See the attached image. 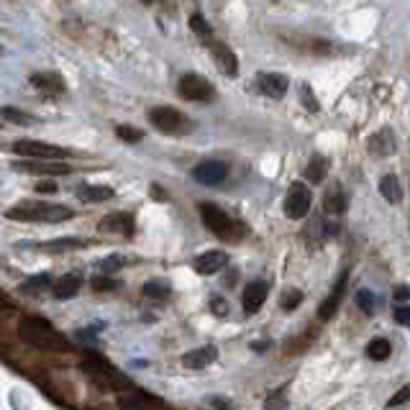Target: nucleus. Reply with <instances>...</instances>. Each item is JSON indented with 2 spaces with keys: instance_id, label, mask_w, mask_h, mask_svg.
I'll list each match as a JSON object with an SVG mask.
<instances>
[{
  "instance_id": "f704fd0d",
  "label": "nucleus",
  "mask_w": 410,
  "mask_h": 410,
  "mask_svg": "<svg viewBox=\"0 0 410 410\" xmlns=\"http://www.w3.org/2000/svg\"><path fill=\"white\" fill-rule=\"evenodd\" d=\"M118 408L121 410H144V402L139 400V395H134V398L121 395V398H118Z\"/></svg>"
},
{
  "instance_id": "7ed1b4c3",
  "label": "nucleus",
  "mask_w": 410,
  "mask_h": 410,
  "mask_svg": "<svg viewBox=\"0 0 410 410\" xmlns=\"http://www.w3.org/2000/svg\"><path fill=\"white\" fill-rule=\"evenodd\" d=\"M198 210H200V218H203V223H205V228H208L213 236L223 239V241L236 244L249 234L241 221L231 218L223 208H218L216 203H200Z\"/></svg>"
},
{
  "instance_id": "0eeeda50",
  "label": "nucleus",
  "mask_w": 410,
  "mask_h": 410,
  "mask_svg": "<svg viewBox=\"0 0 410 410\" xmlns=\"http://www.w3.org/2000/svg\"><path fill=\"white\" fill-rule=\"evenodd\" d=\"M310 205H313V193L308 190V185L302 182L290 185V190L285 195V216L293 218V221H300V218L308 216Z\"/></svg>"
},
{
  "instance_id": "f8f14e48",
  "label": "nucleus",
  "mask_w": 410,
  "mask_h": 410,
  "mask_svg": "<svg viewBox=\"0 0 410 410\" xmlns=\"http://www.w3.org/2000/svg\"><path fill=\"white\" fill-rule=\"evenodd\" d=\"M210 51H213V59H216L218 69H221L223 75H228V77H236V72H239V59H236L234 51L228 49L226 44H221V42L210 44Z\"/></svg>"
},
{
  "instance_id": "20e7f679",
  "label": "nucleus",
  "mask_w": 410,
  "mask_h": 410,
  "mask_svg": "<svg viewBox=\"0 0 410 410\" xmlns=\"http://www.w3.org/2000/svg\"><path fill=\"white\" fill-rule=\"evenodd\" d=\"M149 123L160 131V134L167 136H182L193 131V121L180 113L177 108H169V105H157V108L149 110Z\"/></svg>"
},
{
  "instance_id": "4c0bfd02",
  "label": "nucleus",
  "mask_w": 410,
  "mask_h": 410,
  "mask_svg": "<svg viewBox=\"0 0 410 410\" xmlns=\"http://www.w3.org/2000/svg\"><path fill=\"white\" fill-rule=\"evenodd\" d=\"M85 241L80 239H62V241H51L49 249H77V246H83Z\"/></svg>"
},
{
  "instance_id": "ea45409f",
  "label": "nucleus",
  "mask_w": 410,
  "mask_h": 410,
  "mask_svg": "<svg viewBox=\"0 0 410 410\" xmlns=\"http://www.w3.org/2000/svg\"><path fill=\"white\" fill-rule=\"evenodd\" d=\"M59 187L57 182H39L36 185V193H42V195H51V193H57Z\"/></svg>"
},
{
  "instance_id": "a18cd8bd",
  "label": "nucleus",
  "mask_w": 410,
  "mask_h": 410,
  "mask_svg": "<svg viewBox=\"0 0 410 410\" xmlns=\"http://www.w3.org/2000/svg\"><path fill=\"white\" fill-rule=\"evenodd\" d=\"M251 349H254V352H264V349H269V341H254Z\"/></svg>"
},
{
  "instance_id": "9b49d317",
  "label": "nucleus",
  "mask_w": 410,
  "mask_h": 410,
  "mask_svg": "<svg viewBox=\"0 0 410 410\" xmlns=\"http://www.w3.org/2000/svg\"><path fill=\"white\" fill-rule=\"evenodd\" d=\"M346 282H349V275L343 272V275L339 277V282H336L334 293L328 295L326 300H323V305L318 308V318L321 321H328V318H334L336 316V310H339V305H341V300H343V293H346Z\"/></svg>"
},
{
  "instance_id": "f3484780",
  "label": "nucleus",
  "mask_w": 410,
  "mask_h": 410,
  "mask_svg": "<svg viewBox=\"0 0 410 410\" xmlns=\"http://www.w3.org/2000/svg\"><path fill=\"white\" fill-rule=\"evenodd\" d=\"M31 85H34L36 90L46 92V95H62V92L67 90L65 80L57 72H36V75H31Z\"/></svg>"
},
{
  "instance_id": "393cba45",
  "label": "nucleus",
  "mask_w": 410,
  "mask_h": 410,
  "mask_svg": "<svg viewBox=\"0 0 410 410\" xmlns=\"http://www.w3.org/2000/svg\"><path fill=\"white\" fill-rule=\"evenodd\" d=\"M390 354H393V346H390V341H387V339H372V341L367 343V357H369V359L385 361Z\"/></svg>"
},
{
  "instance_id": "37998d69",
  "label": "nucleus",
  "mask_w": 410,
  "mask_h": 410,
  "mask_svg": "<svg viewBox=\"0 0 410 410\" xmlns=\"http://www.w3.org/2000/svg\"><path fill=\"white\" fill-rule=\"evenodd\" d=\"M213 408H218V410H231V402L221 400V398H213Z\"/></svg>"
},
{
  "instance_id": "4be33fe9",
  "label": "nucleus",
  "mask_w": 410,
  "mask_h": 410,
  "mask_svg": "<svg viewBox=\"0 0 410 410\" xmlns=\"http://www.w3.org/2000/svg\"><path fill=\"white\" fill-rule=\"evenodd\" d=\"M326 172H328V160L321 157V154H316V157L308 162V167H305V180H310L313 185H318L326 180Z\"/></svg>"
},
{
  "instance_id": "2f4dec72",
  "label": "nucleus",
  "mask_w": 410,
  "mask_h": 410,
  "mask_svg": "<svg viewBox=\"0 0 410 410\" xmlns=\"http://www.w3.org/2000/svg\"><path fill=\"white\" fill-rule=\"evenodd\" d=\"M357 305H359L364 313H369V316H372V313H375V308H377V298L369 293V290H359V293H357Z\"/></svg>"
},
{
  "instance_id": "39448f33",
  "label": "nucleus",
  "mask_w": 410,
  "mask_h": 410,
  "mask_svg": "<svg viewBox=\"0 0 410 410\" xmlns=\"http://www.w3.org/2000/svg\"><path fill=\"white\" fill-rule=\"evenodd\" d=\"M13 151L21 154V157H31V160H67L69 151L57 146V144H46V142H34V139H21V142L13 144Z\"/></svg>"
},
{
  "instance_id": "ddd939ff",
  "label": "nucleus",
  "mask_w": 410,
  "mask_h": 410,
  "mask_svg": "<svg viewBox=\"0 0 410 410\" xmlns=\"http://www.w3.org/2000/svg\"><path fill=\"white\" fill-rule=\"evenodd\" d=\"M80 285H83L80 275H77V272H69V275H62L51 282V295H54L57 300H69V298H75V295L80 293Z\"/></svg>"
},
{
  "instance_id": "f03ea898",
  "label": "nucleus",
  "mask_w": 410,
  "mask_h": 410,
  "mask_svg": "<svg viewBox=\"0 0 410 410\" xmlns=\"http://www.w3.org/2000/svg\"><path fill=\"white\" fill-rule=\"evenodd\" d=\"M18 336H21V341H26L34 349H42V352H67L69 349L67 339L42 318H24L18 326Z\"/></svg>"
},
{
  "instance_id": "72a5a7b5",
  "label": "nucleus",
  "mask_w": 410,
  "mask_h": 410,
  "mask_svg": "<svg viewBox=\"0 0 410 410\" xmlns=\"http://www.w3.org/2000/svg\"><path fill=\"white\" fill-rule=\"evenodd\" d=\"M405 402H410V385H405V387H400L398 393L387 400V408L393 410V408H400V405H405Z\"/></svg>"
},
{
  "instance_id": "e433bc0d",
  "label": "nucleus",
  "mask_w": 410,
  "mask_h": 410,
  "mask_svg": "<svg viewBox=\"0 0 410 410\" xmlns=\"http://www.w3.org/2000/svg\"><path fill=\"white\" fill-rule=\"evenodd\" d=\"M300 98H302V105H305L308 110H313V113L318 110V101H316V95H313V90H310L308 85H302L300 87Z\"/></svg>"
},
{
  "instance_id": "58836bf2",
  "label": "nucleus",
  "mask_w": 410,
  "mask_h": 410,
  "mask_svg": "<svg viewBox=\"0 0 410 410\" xmlns=\"http://www.w3.org/2000/svg\"><path fill=\"white\" fill-rule=\"evenodd\" d=\"M395 321H398L400 326L410 328V305H400V308L395 310Z\"/></svg>"
},
{
  "instance_id": "1a4fd4ad",
  "label": "nucleus",
  "mask_w": 410,
  "mask_h": 410,
  "mask_svg": "<svg viewBox=\"0 0 410 410\" xmlns=\"http://www.w3.org/2000/svg\"><path fill=\"white\" fill-rule=\"evenodd\" d=\"M267 293H269V285L267 282H262V280H254V282H249V285L244 287L241 293V308L249 313V316H254L257 310L264 305V300H267Z\"/></svg>"
},
{
  "instance_id": "c756f323",
  "label": "nucleus",
  "mask_w": 410,
  "mask_h": 410,
  "mask_svg": "<svg viewBox=\"0 0 410 410\" xmlns=\"http://www.w3.org/2000/svg\"><path fill=\"white\" fill-rule=\"evenodd\" d=\"M51 282H54V280H51L49 275L28 277L24 285H21V290H24V293H34V290H42V287H51Z\"/></svg>"
},
{
  "instance_id": "473e14b6",
  "label": "nucleus",
  "mask_w": 410,
  "mask_h": 410,
  "mask_svg": "<svg viewBox=\"0 0 410 410\" xmlns=\"http://www.w3.org/2000/svg\"><path fill=\"white\" fill-rule=\"evenodd\" d=\"M302 302V293L300 290H287L285 295H282V300H280V305H282V310H295L298 305Z\"/></svg>"
},
{
  "instance_id": "6ab92c4d",
  "label": "nucleus",
  "mask_w": 410,
  "mask_h": 410,
  "mask_svg": "<svg viewBox=\"0 0 410 410\" xmlns=\"http://www.w3.org/2000/svg\"><path fill=\"white\" fill-rule=\"evenodd\" d=\"M395 149H398L395 136H393V131H387V128H382L379 134H375L369 139V151H375V154L387 157V154H395Z\"/></svg>"
},
{
  "instance_id": "c03bdc74",
  "label": "nucleus",
  "mask_w": 410,
  "mask_h": 410,
  "mask_svg": "<svg viewBox=\"0 0 410 410\" xmlns=\"http://www.w3.org/2000/svg\"><path fill=\"white\" fill-rule=\"evenodd\" d=\"M151 198H154V200H164V193H162V187L151 185Z\"/></svg>"
},
{
  "instance_id": "412c9836",
  "label": "nucleus",
  "mask_w": 410,
  "mask_h": 410,
  "mask_svg": "<svg viewBox=\"0 0 410 410\" xmlns=\"http://www.w3.org/2000/svg\"><path fill=\"white\" fill-rule=\"evenodd\" d=\"M379 193H382V198H385L387 203H393V205H398V203L402 200L400 182H398V177L395 175H385L382 180H379Z\"/></svg>"
},
{
  "instance_id": "b1692460",
  "label": "nucleus",
  "mask_w": 410,
  "mask_h": 410,
  "mask_svg": "<svg viewBox=\"0 0 410 410\" xmlns=\"http://www.w3.org/2000/svg\"><path fill=\"white\" fill-rule=\"evenodd\" d=\"M21 172H36V175H69V167L67 164H18Z\"/></svg>"
},
{
  "instance_id": "a19ab883",
  "label": "nucleus",
  "mask_w": 410,
  "mask_h": 410,
  "mask_svg": "<svg viewBox=\"0 0 410 410\" xmlns=\"http://www.w3.org/2000/svg\"><path fill=\"white\" fill-rule=\"evenodd\" d=\"M285 405H287V402H285V398H282V395H280V398H275V400L264 402V408H267V410H282Z\"/></svg>"
},
{
  "instance_id": "c9c22d12",
  "label": "nucleus",
  "mask_w": 410,
  "mask_h": 410,
  "mask_svg": "<svg viewBox=\"0 0 410 410\" xmlns=\"http://www.w3.org/2000/svg\"><path fill=\"white\" fill-rule=\"evenodd\" d=\"M210 310L216 313L218 318H226L228 316V302L223 300L221 295H213V298H210Z\"/></svg>"
},
{
  "instance_id": "7c9ffc66",
  "label": "nucleus",
  "mask_w": 410,
  "mask_h": 410,
  "mask_svg": "<svg viewBox=\"0 0 410 410\" xmlns=\"http://www.w3.org/2000/svg\"><path fill=\"white\" fill-rule=\"evenodd\" d=\"M190 28H193L198 36H203V39H210V36H213V31H210V26L203 13H193V18H190Z\"/></svg>"
},
{
  "instance_id": "423d86ee",
  "label": "nucleus",
  "mask_w": 410,
  "mask_h": 410,
  "mask_svg": "<svg viewBox=\"0 0 410 410\" xmlns=\"http://www.w3.org/2000/svg\"><path fill=\"white\" fill-rule=\"evenodd\" d=\"M177 92H180V98L193 103H210L216 98V87L200 75H185L177 83Z\"/></svg>"
},
{
  "instance_id": "9d476101",
  "label": "nucleus",
  "mask_w": 410,
  "mask_h": 410,
  "mask_svg": "<svg viewBox=\"0 0 410 410\" xmlns=\"http://www.w3.org/2000/svg\"><path fill=\"white\" fill-rule=\"evenodd\" d=\"M193 177L200 185L216 187V185H221L228 177V167L223 162H203V164H198V167L193 169Z\"/></svg>"
},
{
  "instance_id": "2eb2a0df",
  "label": "nucleus",
  "mask_w": 410,
  "mask_h": 410,
  "mask_svg": "<svg viewBox=\"0 0 410 410\" xmlns=\"http://www.w3.org/2000/svg\"><path fill=\"white\" fill-rule=\"evenodd\" d=\"M257 85H259V90L264 92V95L275 98V101L285 98V92H287V77L277 75V72H264V75H259L257 77Z\"/></svg>"
},
{
  "instance_id": "4468645a",
  "label": "nucleus",
  "mask_w": 410,
  "mask_h": 410,
  "mask_svg": "<svg viewBox=\"0 0 410 410\" xmlns=\"http://www.w3.org/2000/svg\"><path fill=\"white\" fill-rule=\"evenodd\" d=\"M101 231L108 234H123V236H134V216L131 213H110L101 221Z\"/></svg>"
},
{
  "instance_id": "6e6552de",
  "label": "nucleus",
  "mask_w": 410,
  "mask_h": 410,
  "mask_svg": "<svg viewBox=\"0 0 410 410\" xmlns=\"http://www.w3.org/2000/svg\"><path fill=\"white\" fill-rule=\"evenodd\" d=\"M226 264H228V254L221 249H208V251H203L200 257H195L193 259V269L203 277L218 275Z\"/></svg>"
},
{
  "instance_id": "aec40b11",
  "label": "nucleus",
  "mask_w": 410,
  "mask_h": 410,
  "mask_svg": "<svg viewBox=\"0 0 410 410\" xmlns=\"http://www.w3.org/2000/svg\"><path fill=\"white\" fill-rule=\"evenodd\" d=\"M323 210L334 213V216H341L343 210H346V195H343L341 185H334L331 190H326V195H323Z\"/></svg>"
},
{
  "instance_id": "79ce46f5",
  "label": "nucleus",
  "mask_w": 410,
  "mask_h": 410,
  "mask_svg": "<svg viewBox=\"0 0 410 410\" xmlns=\"http://www.w3.org/2000/svg\"><path fill=\"white\" fill-rule=\"evenodd\" d=\"M395 300H410V287L408 285H400L398 290H395Z\"/></svg>"
},
{
  "instance_id": "c85d7f7f",
  "label": "nucleus",
  "mask_w": 410,
  "mask_h": 410,
  "mask_svg": "<svg viewBox=\"0 0 410 410\" xmlns=\"http://www.w3.org/2000/svg\"><path fill=\"white\" fill-rule=\"evenodd\" d=\"M118 287H121V282H118V280H110L108 275L92 277V290H95V293H110V290H118Z\"/></svg>"
},
{
  "instance_id": "5701e85b",
  "label": "nucleus",
  "mask_w": 410,
  "mask_h": 410,
  "mask_svg": "<svg viewBox=\"0 0 410 410\" xmlns=\"http://www.w3.org/2000/svg\"><path fill=\"white\" fill-rule=\"evenodd\" d=\"M169 293H172V285H169L167 280H149V282L144 285V295H146L149 300H167Z\"/></svg>"
},
{
  "instance_id": "49530a36",
  "label": "nucleus",
  "mask_w": 410,
  "mask_h": 410,
  "mask_svg": "<svg viewBox=\"0 0 410 410\" xmlns=\"http://www.w3.org/2000/svg\"><path fill=\"white\" fill-rule=\"evenodd\" d=\"M144 3H154V0H144Z\"/></svg>"
},
{
  "instance_id": "dca6fc26",
  "label": "nucleus",
  "mask_w": 410,
  "mask_h": 410,
  "mask_svg": "<svg viewBox=\"0 0 410 410\" xmlns=\"http://www.w3.org/2000/svg\"><path fill=\"white\" fill-rule=\"evenodd\" d=\"M218 359V349L216 346H200V349H193L182 357V367L187 369H205L210 367L213 361Z\"/></svg>"
},
{
  "instance_id": "a878e982",
  "label": "nucleus",
  "mask_w": 410,
  "mask_h": 410,
  "mask_svg": "<svg viewBox=\"0 0 410 410\" xmlns=\"http://www.w3.org/2000/svg\"><path fill=\"white\" fill-rule=\"evenodd\" d=\"M0 116L6 118V121H10V123H21V126L34 123V118L28 116V113H24V110L13 108V105H3V110H0Z\"/></svg>"
},
{
  "instance_id": "f257e3e1",
  "label": "nucleus",
  "mask_w": 410,
  "mask_h": 410,
  "mask_svg": "<svg viewBox=\"0 0 410 410\" xmlns=\"http://www.w3.org/2000/svg\"><path fill=\"white\" fill-rule=\"evenodd\" d=\"M8 221H21V223H65L75 218V210L69 205H57V203L42 200H24L6 210Z\"/></svg>"
},
{
  "instance_id": "bb28decb",
  "label": "nucleus",
  "mask_w": 410,
  "mask_h": 410,
  "mask_svg": "<svg viewBox=\"0 0 410 410\" xmlns=\"http://www.w3.org/2000/svg\"><path fill=\"white\" fill-rule=\"evenodd\" d=\"M116 136L126 144H139L144 139V131H139V128H134V126L123 123V126H116Z\"/></svg>"
},
{
  "instance_id": "cd10ccee",
  "label": "nucleus",
  "mask_w": 410,
  "mask_h": 410,
  "mask_svg": "<svg viewBox=\"0 0 410 410\" xmlns=\"http://www.w3.org/2000/svg\"><path fill=\"white\" fill-rule=\"evenodd\" d=\"M126 264H128L126 257H121V254H110V257H105V259L101 262V272L103 275H113V272H118V269L126 267Z\"/></svg>"
},
{
  "instance_id": "a211bd4d",
  "label": "nucleus",
  "mask_w": 410,
  "mask_h": 410,
  "mask_svg": "<svg viewBox=\"0 0 410 410\" xmlns=\"http://www.w3.org/2000/svg\"><path fill=\"white\" fill-rule=\"evenodd\" d=\"M113 187L108 185H80L77 187V198L83 203H105L113 198Z\"/></svg>"
}]
</instances>
